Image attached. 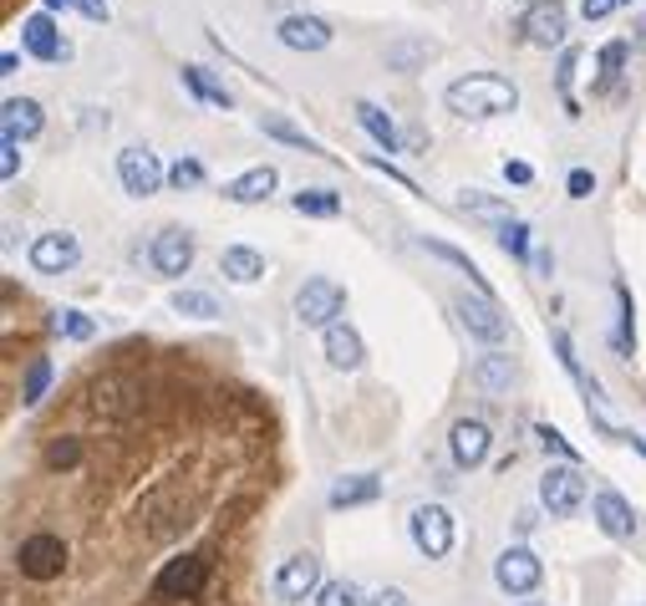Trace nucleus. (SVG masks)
<instances>
[{"mask_svg":"<svg viewBox=\"0 0 646 606\" xmlns=\"http://www.w3.org/2000/svg\"><path fill=\"white\" fill-rule=\"evenodd\" d=\"M444 108L458 112V118H474V122L504 118V112L519 108V87L499 72H468L444 87Z\"/></svg>","mask_w":646,"mask_h":606,"instance_id":"nucleus-1","label":"nucleus"},{"mask_svg":"<svg viewBox=\"0 0 646 606\" xmlns=\"http://www.w3.org/2000/svg\"><path fill=\"white\" fill-rule=\"evenodd\" d=\"M209 560L193 556V550H183V556L163 560V566L153 570V582H148V602L153 606H189L199 602L203 592H209Z\"/></svg>","mask_w":646,"mask_h":606,"instance_id":"nucleus-2","label":"nucleus"},{"mask_svg":"<svg viewBox=\"0 0 646 606\" xmlns=\"http://www.w3.org/2000/svg\"><path fill=\"white\" fill-rule=\"evenodd\" d=\"M341 311H347V291L331 276H311L296 291V321L306 331H331L341 321Z\"/></svg>","mask_w":646,"mask_h":606,"instance_id":"nucleus-3","label":"nucleus"},{"mask_svg":"<svg viewBox=\"0 0 646 606\" xmlns=\"http://www.w3.org/2000/svg\"><path fill=\"white\" fill-rule=\"evenodd\" d=\"M67 540L57 530H31L21 546L11 550V566L21 570L26 582H57L61 570H67Z\"/></svg>","mask_w":646,"mask_h":606,"instance_id":"nucleus-4","label":"nucleus"},{"mask_svg":"<svg viewBox=\"0 0 646 606\" xmlns=\"http://www.w3.org/2000/svg\"><path fill=\"white\" fill-rule=\"evenodd\" d=\"M407 535H413V546H418L428 560H444L458 540V520L444 505H413V515H407Z\"/></svg>","mask_w":646,"mask_h":606,"instance_id":"nucleus-5","label":"nucleus"},{"mask_svg":"<svg viewBox=\"0 0 646 606\" xmlns=\"http://www.w3.org/2000/svg\"><path fill=\"white\" fill-rule=\"evenodd\" d=\"M539 505L550 509L555 520H570L575 509L586 505V474H580V464H550L545 479H539Z\"/></svg>","mask_w":646,"mask_h":606,"instance_id":"nucleus-6","label":"nucleus"},{"mask_svg":"<svg viewBox=\"0 0 646 606\" xmlns=\"http://www.w3.org/2000/svg\"><path fill=\"white\" fill-rule=\"evenodd\" d=\"M454 316L464 321L468 337H479L484 347H499V341H509V316L499 311V301L494 296H458L454 301Z\"/></svg>","mask_w":646,"mask_h":606,"instance_id":"nucleus-7","label":"nucleus"},{"mask_svg":"<svg viewBox=\"0 0 646 606\" xmlns=\"http://www.w3.org/2000/svg\"><path fill=\"white\" fill-rule=\"evenodd\" d=\"M118 183H122V195L148 199V195H158V189L168 183V169L158 163L153 148H122V153H118Z\"/></svg>","mask_w":646,"mask_h":606,"instance_id":"nucleus-8","label":"nucleus"},{"mask_svg":"<svg viewBox=\"0 0 646 606\" xmlns=\"http://www.w3.org/2000/svg\"><path fill=\"white\" fill-rule=\"evenodd\" d=\"M270 586H276L280 602H311V596H321V556H316V550L286 556Z\"/></svg>","mask_w":646,"mask_h":606,"instance_id":"nucleus-9","label":"nucleus"},{"mask_svg":"<svg viewBox=\"0 0 646 606\" xmlns=\"http://www.w3.org/2000/svg\"><path fill=\"white\" fill-rule=\"evenodd\" d=\"M539 582H545V560H539L529 546H509L499 560H494V586H499V592L529 596Z\"/></svg>","mask_w":646,"mask_h":606,"instance_id":"nucleus-10","label":"nucleus"},{"mask_svg":"<svg viewBox=\"0 0 646 606\" xmlns=\"http://www.w3.org/2000/svg\"><path fill=\"white\" fill-rule=\"evenodd\" d=\"M31 270H41V276H67V270H77V260H82V240H77L72 230H47L31 240Z\"/></svg>","mask_w":646,"mask_h":606,"instance_id":"nucleus-11","label":"nucleus"},{"mask_svg":"<svg viewBox=\"0 0 646 606\" xmlns=\"http://www.w3.org/2000/svg\"><path fill=\"white\" fill-rule=\"evenodd\" d=\"M148 266H153L158 276H168V280L189 276V266H193V235L179 230V225L158 230L153 245H148Z\"/></svg>","mask_w":646,"mask_h":606,"instance_id":"nucleus-12","label":"nucleus"},{"mask_svg":"<svg viewBox=\"0 0 646 606\" xmlns=\"http://www.w3.org/2000/svg\"><path fill=\"white\" fill-rule=\"evenodd\" d=\"M494 449V434L484 418H458L454 428H448V454H454L458 469H479L484 459H489Z\"/></svg>","mask_w":646,"mask_h":606,"instance_id":"nucleus-13","label":"nucleus"},{"mask_svg":"<svg viewBox=\"0 0 646 606\" xmlns=\"http://www.w3.org/2000/svg\"><path fill=\"white\" fill-rule=\"evenodd\" d=\"M21 47L37 61H72V41L61 37L57 21H51L47 11H37V16H26L21 21Z\"/></svg>","mask_w":646,"mask_h":606,"instance_id":"nucleus-14","label":"nucleus"},{"mask_svg":"<svg viewBox=\"0 0 646 606\" xmlns=\"http://www.w3.org/2000/svg\"><path fill=\"white\" fill-rule=\"evenodd\" d=\"M276 37H280V47H290V51H326L336 31H331V21H321V16L296 11L276 26Z\"/></svg>","mask_w":646,"mask_h":606,"instance_id":"nucleus-15","label":"nucleus"},{"mask_svg":"<svg viewBox=\"0 0 646 606\" xmlns=\"http://www.w3.org/2000/svg\"><path fill=\"white\" fill-rule=\"evenodd\" d=\"M41 128H47V112L37 98H6V108H0V138L6 143H31Z\"/></svg>","mask_w":646,"mask_h":606,"instance_id":"nucleus-16","label":"nucleus"},{"mask_svg":"<svg viewBox=\"0 0 646 606\" xmlns=\"http://www.w3.org/2000/svg\"><path fill=\"white\" fill-rule=\"evenodd\" d=\"M565 31H570V16H565L560 0H539L535 11L525 16V41H529V47H539V51L560 47Z\"/></svg>","mask_w":646,"mask_h":606,"instance_id":"nucleus-17","label":"nucleus"},{"mask_svg":"<svg viewBox=\"0 0 646 606\" xmlns=\"http://www.w3.org/2000/svg\"><path fill=\"white\" fill-rule=\"evenodd\" d=\"M321 352L336 372H357V367L367 362V347H361L357 327H347V321H336L331 331H321Z\"/></svg>","mask_w":646,"mask_h":606,"instance_id":"nucleus-18","label":"nucleus"},{"mask_svg":"<svg viewBox=\"0 0 646 606\" xmlns=\"http://www.w3.org/2000/svg\"><path fill=\"white\" fill-rule=\"evenodd\" d=\"M590 515H596L600 535H610V540H632V535H636V515H632V505H626L616 489H600V495L590 499Z\"/></svg>","mask_w":646,"mask_h":606,"instance_id":"nucleus-19","label":"nucleus"},{"mask_svg":"<svg viewBox=\"0 0 646 606\" xmlns=\"http://www.w3.org/2000/svg\"><path fill=\"white\" fill-rule=\"evenodd\" d=\"M474 383H479V393H489V398H504V393L519 383V362L509 352H484L479 362H474Z\"/></svg>","mask_w":646,"mask_h":606,"instance_id":"nucleus-20","label":"nucleus"},{"mask_svg":"<svg viewBox=\"0 0 646 606\" xmlns=\"http://www.w3.org/2000/svg\"><path fill=\"white\" fill-rule=\"evenodd\" d=\"M276 183H280L276 163H260V169H245L240 179H229L225 199H229V205H265V199L276 195Z\"/></svg>","mask_w":646,"mask_h":606,"instance_id":"nucleus-21","label":"nucleus"},{"mask_svg":"<svg viewBox=\"0 0 646 606\" xmlns=\"http://www.w3.org/2000/svg\"><path fill=\"white\" fill-rule=\"evenodd\" d=\"M377 495H382V479H377V474H341V479L331 485V495H326V505L357 509V505H371Z\"/></svg>","mask_w":646,"mask_h":606,"instance_id":"nucleus-22","label":"nucleus"},{"mask_svg":"<svg viewBox=\"0 0 646 606\" xmlns=\"http://www.w3.org/2000/svg\"><path fill=\"white\" fill-rule=\"evenodd\" d=\"M219 270H225L235 286H255L265 276V255L250 250V245H225L219 250Z\"/></svg>","mask_w":646,"mask_h":606,"instance_id":"nucleus-23","label":"nucleus"},{"mask_svg":"<svg viewBox=\"0 0 646 606\" xmlns=\"http://www.w3.org/2000/svg\"><path fill=\"white\" fill-rule=\"evenodd\" d=\"M351 112H357L361 133H367L371 143L382 148V153H397V148H402V138H397V122L387 118V112L377 108V102H367V98H361V102H357V108H351Z\"/></svg>","mask_w":646,"mask_h":606,"instance_id":"nucleus-24","label":"nucleus"},{"mask_svg":"<svg viewBox=\"0 0 646 606\" xmlns=\"http://www.w3.org/2000/svg\"><path fill=\"white\" fill-rule=\"evenodd\" d=\"M550 347H555V357H560V367H565V372H570L575 377V383H580V393H586V408H596V403H600V388H596V377H586V367H580V357H575V341H570V331H560V327H555L550 331Z\"/></svg>","mask_w":646,"mask_h":606,"instance_id":"nucleus-25","label":"nucleus"},{"mask_svg":"<svg viewBox=\"0 0 646 606\" xmlns=\"http://www.w3.org/2000/svg\"><path fill=\"white\" fill-rule=\"evenodd\" d=\"M418 245H423V250H428V255H438V260H448V266H454V270H464V276L474 280V291H479V296H489V280H484V270L474 266V255H464V250H458V245H448V240H428V235H423Z\"/></svg>","mask_w":646,"mask_h":606,"instance_id":"nucleus-26","label":"nucleus"},{"mask_svg":"<svg viewBox=\"0 0 646 606\" xmlns=\"http://www.w3.org/2000/svg\"><path fill=\"white\" fill-rule=\"evenodd\" d=\"M458 209H464V215H479V219H494V225H509V219H519L499 195H484V189H464V195H458Z\"/></svg>","mask_w":646,"mask_h":606,"instance_id":"nucleus-27","label":"nucleus"},{"mask_svg":"<svg viewBox=\"0 0 646 606\" xmlns=\"http://www.w3.org/2000/svg\"><path fill=\"white\" fill-rule=\"evenodd\" d=\"M428 57H433V41H423V37H397L392 47H387V67H392V72H418Z\"/></svg>","mask_w":646,"mask_h":606,"instance_id":"nucleus-28","label":"nucleus"},{"mask_svg":"<svg viewBox=\"0 0 646 606\" xmlns=\"http://www.w3.org/2000/svg\"><path fill=\"white\" fill-rule=\"evenodd\" d=\"M290 205H296V215H306V219H336L341 215V195H336V189H300V195H290Z\"/></svg>","mask_w":646,"mask_h":606,"instance_id":"nucleus-29","label":"nucleus"},{"mask_svg":"<svg viewBox=\"0 0 646 606\" xmlns=\"http://www.w3.org/2000/svg\"><path fill=\"white\" fill-rule=\"evenodd\" d=\"M183 87H189L193 98L215 102V108H235L229 87H225V82H215V77H209V67H183Z\"/></svg>","mask_w":646,"mask_h":606,"instance_id":"nucleus-30","label":"nucleus"},{"mask_svg":"<svg viewBox=\"0 0 646 606\" xmlns=\"http://www.w3.org/2000/svg\"><path fill=\"white\" fill-rule=\"evenodd\" d=\"M51 388V357H31L21 372V408H37Z\"/></svg>","mask_w":646,"mask_h":606,"instance_id":"nucleus-31","label":"nucleus"},{"mask_svg":"<svg viewBox=\"0 0 646 606\" xmlns=\"http://www.w3.org/2000/svg\"><path fill=\"white\" fill-rule=\"evenodd\" d=\"M260 133L280 138V143H290V148H306V153H321V143H316V138H306V128L286 122L280 112H265V118H260Z\"/></svg>","mask_w":646,"mask_h":606,"instance_id":"nucleus-32","label":"nucleus"},{"mask_svg":"<svg viewBox=\"0 0 646 606\" xmlns=\"http://www.w3.org/2000/svg\"><path fill=\"white\" fill-rule=\"evenodd\" d=\"M494 240H499L504 255H515V260H535V245H529V225H525V219L494 225Z\"/></svg>","mask_w":646,"mask_h":606,"instance_id":"nucleus-33","label":"nucleus"},{"mask_svg":"<svg viewBox=\"0 0 646 606\" xmlns=\"http://www.w3.org/2000/svg\"><path fill=\"white\" fill-rule=\"evenodd\" d=\"M173 311H179V316H193V321H215V316H225L215 296H209V291H193V286L173 291Z\"/></svg>","mask_w":646,"mask_h":606,"instance_id":"nucleus-34","label":"nucleus"},{"mask_svg":"<svg viewBox=\"0 0 646 606\" xmlns=\"http://www.w3.org/2000/svg\"><path fill=\"white\" fill-rule=\"evenodd\" d=\"M626 57H632V47H626V41H606V47H600V57H596V72H600V87H610V82H616V77H622Z\"/></svg>","mask_w":646,"mask_h":606,"instance_id":"nucleus-35","label":"nucleus"},{"mask_svg":"<svg viewBox=\"0 0 646 606\" xmlns=\"http://www.w3.org/2000/svg\"><path fill=\"white\" fill-rule=\"evenodd\" d=\"M316 606H367V592L357 582H326Z\"/></svg>","mask_w":646,"mask_h":606,"instance_id":"nucleus-36","label":"nucleus"},{"mask_svg":"<svg viewBox=\"0 0 646 606\" xmlns=\"http://www.w3.org/2000/svg\"><path fill=\"white\" fill-rule=\"evenodd\" d=\"M57 331L72 341H92L97 337V321L87 311H77V306H67V311H57Z\"/></svg>","mask_w":646,"mask_h":606,"instance_id":"nucleus-37","label":"nucleus"},{"mask_svg":"<svg viewBox=\"0 0 646 606\" xmlns=\"http://www.w3.org/2000/svg\"><path fill=\"white\" fill-rule=\"evenodd\" d=\"M209 179V173H203V163L199 158H179V163H168V189H199V183Z\"/></svg>","mask_w":646,"mask_h":606,"instance_id":"nucleus-38","label":"nucleus"},{"mask_svg":"<svg viewBox=\"0 0 646 606\" xmlns=\"http://www.w3.org/2000/svg\"><path fill=\"white\" fill-rule=\"evenodd\" d=\"M535 438H539V444H545V454H555V459H565V464H580V454H575L570 444H565V434H560V428L539 424V428H535Z\"/></svg>","mask_w":646,"mask_h":606,"instance_id":"nucleus-39","label":"nucleus"},{"mask_svg":"<svg viewBox=\"0 0 646 606\" xmlns=\"http://www.w3.org/2000/svg\"><path fill=\"white\" fill-rule=\"evenodd\" d=\"M575 67H580V51H575V47H565V51H560V72H555V87H560V98H565V102H570ZM570 108H575V102H570Z\"/></svg>","mask_w":646,"mask_h":606,"instance_id":"nucleus-40","label":"nucleus"},{"mask_svg":"<svg viewBox=\"0 0 646 606\" xmlns=\"http://www.w3.org/2000/svg\"><path fill=\"white\" fill-rule=\"evenodd\" d=\"M16 173H21V143H6V138H0V179L11 183Z\"/></svg>","mask_w":646,"mask_h":606,"instance_id":"nucleus-41","label":"nucleus"},{"mask_svg":"<svg viewBox=\"0 0 646 606\" xmlns=\"http://www.w3.org/2000/svg\"><path fill=\"white\" fill-rule=\"evenodd\" d=\"M565 189H570V199H590V195H596V173H590V169H570Z\"/></svg>","mask_w":646,"mask_h":606,"instance_id":"nucleus-42","label":"nucleus"},{"mask_svg":"<svg viewBox=\"0 0 646 606\" xmlns=\"http://www.w3.org/2000/svg\"><path fill=\"white\" fill-rule=\"evenodd\" d=\"M367 606H413V602H407L402 586H382V592H371V596H367Z\"/></svg>","mask_w":646,"mask_h":606,"instance_id":"nucleus-43","label":"nucleus"},{"mask_svg":"<svg viewBox=\"0 0 646 606\" xmlns=\"http://www.w3.org/2000/svg\"><path fill=\"white\" fill-rule=\"evenodd\" d=\"M616 6H622V0H580V16H586V21H606Z\"/></svg>","mask_w":646,"mask_h":606,"instance_id":"nucleus-44","label":"nucleus"},{"mask_svg":"<svg viewBox=\"0 0 646 606\" xmlns=\"http://www.w3.org/2000/svg\"><path fill=\"white\" fill-rule=\"evenodd\" d=\"M77 11H82L87 16V21H97V26H102V21H108V0H77Z\"/></svg>","mask_w":646,"mask_h":606,"instance_id":"nucleus-45","label":"nucleus"},{"mask_svg":"<svg viewBox=\"0 0 646 606\" xmlns=\"http://www.w3.org/2000/svg\"><path fill=\"white\" fill-rule=\"evenodd\" d=\"M504 179H509V183H529V179H535V169H529V163H504Z\"/></svg>","mask_w":646,"mask_h":606,"instance_id":"nucleus-46","label":"nucleus"},{"mask_svg":"<svg viewBox=\"0 0 646 606\" xmlns=\"http://www.w3.org/2000/svg\"><path fill=\"white\" fill-rule=\"evenodd\" d=\"M16 67H21V57H16V51H6V57H0V77H16Z\"/></svg>","mask_w":646,"mask_h":606,"instance_id":"nucleus-47","label":"nucleus"},{"mask_svg":"<svg viewBox=\"0 0 646 606\" xmlns=\"http://www.w3.org/2000/svg\"><path fill=\"white\" fill-rule=\"evenodd\" d=\"M535 270H545V276H550V270H555V255L550 250H535Z\"/></svg>","mask_w":646,"mask_h":606,"instance_id":"nucleus-48","label":"nucleus"},{"mask_svg":"<svg viewBox=\"0 0 646 606\" xmlns=\"http://www.w3.org/2000/svg\"><path fill=\"white\" fill-rule=\"evenodd\" d=\"M77 0H47V11H72Z\"/></svg>","mask_w":646,"mask_h":606,"instance_id":"nucleus-49","label":"nucleus"},{"mask_svg":"<svg viewBox=\"0 0 646 606\" xmlns=\"http://www.w3.org/2000/svg\"><path fill=\"white\" fill-rule=\"evenodd\" d=\"M519 606H545V602H519Z\"/></svg>","mask_w":646,"mask_h":606,"instance_id":"nucleus-50","label":"nucleus"},{"mask_svg":"<svg viewBox=\"0 0 646 606\" xmlns=\"http://www.w3.org/2000/svg\"><path fill=\"white\" fill-rule=\"evenodd\" d=\"M622 6H632V0H622Z\"/></svg>","mask_w":646,"mask_h":606,"instance_id":"nucleus-51","label":"nucleus"}]
</instances>
